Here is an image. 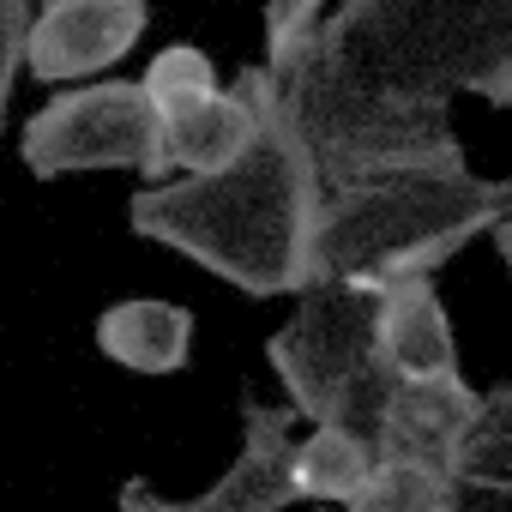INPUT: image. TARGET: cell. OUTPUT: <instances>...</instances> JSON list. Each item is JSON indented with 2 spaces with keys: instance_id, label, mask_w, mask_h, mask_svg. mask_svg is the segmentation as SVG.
<instances>
[{
  "instance_id": "17",
  "label": "cell",
  "mask_w": 512,
  "mask_h": 512,
  "mask_svg": "<svg viewBox=\"0 0 512 512\" xmlns=\"http://www.w3.org/2000/svg\"><path fill=\"white\" fill-rule=\"evenodd\" d=\"M25 25H31V0H0V133H7V109L25 73Z\"/></svg>"
},
{
  "instance_id": "4",
  "label": "cell",
  "mask_w": 512,
  "mask_h": 512,
  "mask_svg": "<svg viewBox=\"0 0 512 512\" xmlns=\"http://www.w3.org/2000/svg\"><path fill=\"white\" fill-rule=\"evenodd\" d=\"M266 362L284 386V404L302 422H350L368 434L392 386V368L374 350V284H302L296 314L266 338Z\"/></svg>"
},
{
  "instance_id": "2",
  "label": "cell",
  "mask_w": 512,
  "mask_h": 512,
  "mask_svg": "<svg viewBox=\"0 0 512 512\" xmlns=\"http://www.w3.org/2000/svg\"><path fill=\"white\" fill-rule=\"evenodd\" d=\"M314 205H320V175L272 91L253 139L229 163L145 181L127 199V229L151 247L193 260L217 284L253 302H272L308 284Z\"/></svg>"
},
{
  "instance_id": "14",
  "label": "cell",
  "mask_w": 512,
  "mask_h": 512,
  "mask_svg": "<svg viewBox=\"0 0 512 512\" xmlns=\"http://www.w3.org/2000/svg\"><path fill=\"white\" fill-rule=\"evenodd\" d=\"M458 500H464V488L452 470L422 464V458H386V452H374L368 482L350 494L356 512H446Z\"/></svg>"
},
{
  "instance_id": "10",
  "label": "cell",
  "mask_w": 512,
  "mask_h": 512,
  "mask_svg": "<svg viewBox=\"0 0 512 512\" xmlns=\"http://www.w3.org/2000/svg\"><path fill=\"white\" fill-rule=\"evenodd\" d=\"M374 350L404 380L458 368V338H452L446 302L434 290V272H404V278L374 284Z\"/></svg>"
},
{
  "instance_id": "3",
  "label": "cell",
  "mask_w": 512,
  "mask_h": 512,
  "mask_svg": "<svg viewBox=\"0 0 512 512\" xmlns=\"http://www.w3.org/2000/svg\"><path fill=\"white\" fill-rule=\"evenodd\" d=\"M506 217H512V181L476 175L470 163L332 181L320 187L314 205L308 284L314 278L386 284L404 272H440L452 253H464Z\"/></svg>"
},
{
  "instance_id": "15",
  "label": "cell",
  "mask_w": 512,
  "mask_h": 512,
  "mask_svg": "<svg viewBox=\"0 0 512 512\" xmlns=\"http://www.w3.org/2000/svg\"><path fill=\"white\" fill-rule=\"evenodd\" d=\"M223 79H217V61L193 43H169L151 55V67L139 73V91L151 97L157 115H175V109H193L199 97H211Z\"/></svg>"
},
{
  "instance_id": "12",
  "label": "cell",
  "mask_w": 512,
  "mask_h": 512,
  "mask_svg": "<svg viewBox=\"0 0 512 512\" xmlns=\"http://www.w3.org/2000/svg\"><path fill=\"white\" fill-rule=\"evenodd\" d=\"M368 470H374V434H362L350 422H308V434L290 440L296 500H338V506H350V494L368 482Z\"/></svg>"
},
{
  "instance_id": "6",
  "label": "cell",
  "mask_w": 512,
  "mask_h": 512,
  "mask_svg": "<svg viewBox=\"0 0 512 512\" xmlns=\"http://www.w3.org/2000/svg\"><path fill=\"white\" fill-rule=\"evenodd\" d=\"M290 440H296V410L266 404L253 386H241V452H235V464L187 500H163L151 482H127L121 506L127 512H284L296 500Z\"/></svg>"
},
{
  "instance_id": "1",
  "label": "cell",
  "mask_w": 512,
  "mask_h": 512,
  "mask_svg": "<svg viewBox=\"0 0 512 512\" xmlns=\"http://www.w3.org/2000/svg\"><path fill=\"white\" fill-rule=\"evenodd\" d=\"M452 97L512 103V0H338L278 73L320 187L470 163Z\"/></svg>"
},
{
  "instance_id": "11",
  "label": "cell",
  "mask_w": 512,
  "mask_h": 512,
  "mask_svg": "<svg viewBox=\"0 0 512 512\" xmlns=\"http://www.w3.org/2000/svg\"><path fill=\"white\" fill-rule=\"evenodd\" d=\"M97 350L127 368V374H181L193 362V308L181 302H163V296H127V302H109L91 326Z\"/></svg>"
},
{
  "instance_id": "8",
  "label": "cell",
  "mask_w": 512,
  "mask_h": 512,
  "mask_svg": "<svg viewBox=\"0 0 512 512\" xmlns=\"http://www.w3.org/2000/svg\"><path fill=\"white\" fill-rule=\"evenodd\" d=\"M272 91H278V79L266 67H241L235 85H217L193 109L157 115V175H199V169L229 163L253 139Z\"/></svg>"
},
{
  "instance_id": "16",
  "label": "cell",
  "mask_w": 512,
  "mask_h": 512,
  "mask_svg": "<svg viewBox=\"0 0 512 512\" xmlns=\"http://www.w3.org/2000/svg\"><path fill=\"white\" fill-rule=\"evenodd\" d=\"M320 13H326V0H266V61L260 67L272 79L302 55V43L314 37Z\"/></svg>"
},
{
  "instance_id": "13",
  "label": "cell",
  "mask_w": 512,
  "mask_h": 512,
  "mask_svg": "<svg viewBox=\"0 0 512 512\" xmlns=\"http://www.w3.org/2000/svg\"><path fill=\"white\" fill-rule=\"evenodd\" d=\"M452 476L458 488H482V494H506L512 488V386H488L476 422L464 428L458 452H452Z\"/></svg>"
},
{
  "instance_id": "5",
  "label": "cell",
  "mask_w": 512,
  "mask_h": 512,
  "mask_svg": "<svg viewBox=\"0 0 512 512\" xmlns=\"http://www.w3.org/2000/svg\"><path fill=\"white\" fill-rule=\"evenodd\" d=\"M19 157L37 181H67L91 169H133L157 181V109L139 79H79L19 127Z\"/></svg>"
},
{
  "instance_id": "9",
  "label": "cell",
  "mask_w": 512,
  "mask_h": 512,
  "mask_svg": "<svg viewBox=\"0 0 512 512\" xmlns=\"http://www.w3.org/2000/svg\"><path fill=\"white\" fill-rule=\"evenodd\" d=\"M476 410H482V392L464 386V368L428 374V380L392 374L368 434H374V452H386V458H422V464L452 470V452H458L464 428L476 422Z\"/></svg>"
},
{
  "instance_id": "7",
  "label": "cell",
  "mask_w": 512,
  "mask_h": 512,
  "mask_svg": "<svg viewBox=\"0 0 512 512\" xmlns=\"http://www.w3.org/2000/svg\"><path fill=\"white\" fill-rule=\"evenodd\" d=\"M151 31V0H37L25 25V67L37 85H79L121 67Z\"/></svg>"
}]
</instances>
